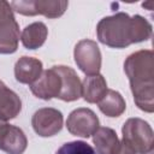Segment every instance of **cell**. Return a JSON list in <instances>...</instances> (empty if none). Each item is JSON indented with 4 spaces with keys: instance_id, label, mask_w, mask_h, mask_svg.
I'll return each mask as SVG.
<instances>
[{
    "instance_id": "1",
    "label": "cell",
    "mask_w": 154,
    "mask_h": 154,
    "mask_svg": "<svg viewBox=\"0 0 154 154\" xmlns=\"http://www.w3.org/2000/svg\"><path fill=\"white\" fill-rule=\"evenodd\" d=\"M97 38L111 48H125L132 43L148 40L152 36V25L140 14L130 17L118 12L102 18L96 26Z\"/></svg>"
},
{
    "instance_id": "2",
    "label": "cell",
    "mask_w": 154,
    "mask_h": 154,
    "mask_svg": "<svg viewBox=\"0 0 154 154\" xmlns=\"http://www.w3.org/2000/svg\"><path fill=\"white\" fill-rule=\"evenodd\" d=\"M136 106L148 113L154 111V54L141 49L130 54L124 61Z\"/></svg>"
},
{
    "instance_id": "3",
    "label": "cell",
    "mask_w": 154,
    "mask_h": 154,
    "mask_svg": "<svg viewBox=\"0 0 154 154\" xmlns=\"http://www.w3.org/2000/svg\"><path fill=\"white\" fill-rule=\"evenodd\" d=\"M122 142L140 154H149L154 148V135L150 125L141 118L128 119L122 129Z\"/></svg>"
},
{
    "instance_id": "4",
    "label": "cell",
    "mask_w": 154,
    "mask_h": 154,
    "mask_svg": "<svg viewBox=\"0 0 154 154\" xmlns=\"http://www.w3.org/2000/svg\"><path fill=\"white\" fill-rule=\"evenodd\" d=\"M19 25L10 2L0 0V54L14 53L19 42Z\"/></svg>"
},
{
    "instance_id": "5",
    "label": "cell",
    "mask_w": 154,
    "mask_h": 154,
    "mask_svg": "<svg viewBox=\"0 0 154 154\" xmlns=\"http://www.w3.org/2000/svg\"><path fill=\"white\" fill-rule=\"evenodd\" d=\"M12 11H16L24 16L42 14L47 18H58L64 14L69 6L67 1H53V0H26V1H12L10 2Z\"/></svg>"
},
{
    "instance_id": "6",
    "label": "cell",
    "mask_w": 154,
    "mask_h": 154,
    "mask_svg": "<svg viewBox=\"0 0 154 154\" xmlns=\"http://www.w3.org/2000/svg\"><path fill=\"white\" fill-rule=\"evenodd\" d=\"M73 57L77 66L87 76L97 75L101 70V52L99 46L93 40L79 41L73 51Z\"/></svg>"
},
{
    "instance_id": "7",
    "label": "cell",
    "mask_w": 154,
    "mask_h": 154,
    "mask_svg": "<svg viewBox=\"0 0 154 154\" xmlns=\"http://www.w3.org/2000/svg\"><path fill=\"white\" fill-rule=\"evenodd\" d=\"M66 128L70 134L88 138L99 129V118L90 108L73 109L66 120Z\"/></svg>"
},
{
    "instance_id": "8",
    "label": "cell",
    "mask_w": 154,
    "mask_h": 154,
    "mask_svg": "<svg viewBox=\"0 0 154 154\" xmlns=\"http://www.w3.org/2000/svg\"><path fill=\"white\" fill-rule=\"evenodd\" d=\"M31 125L34 131L41 137L54 136L63 128V114L52 107L40 108L34 113Z\"/></svg>"
},
{
    "instance_id": "9",
    "label": "cell",
    "mask_w": 154,
    "mask_h": 154,
    "mask_svg": "<svg viewBox=\"0 0 154 154\" xmlns=\"http://www.w3.org/2000/svg\"><path fill=\"white\" fill-rule=\"evenodd\" d=\"M61 81V89L58 95V99L63 101H75L82 96V83L76 71L69 66L59 65L53 66Z\"/></svg>"
},
{
    "instance_id": "10",
    "label": "cell",
    "mask_w": 154,
    "mask_h": 154,
    "mask_svg": "<svg viewBox=\"0 0 154 154\" xmlns=\"http://www.w3.org/2000/svg\"><path fill=\"white\" fill-rule=\"evenodd\" d=\"M30 89L36 97L51 100L53 97H58L61 89V81L57 71L52 67L42 71L41 76L32 84H30Z\"/></svg>"
},
{
    "instance_id": "11",
    "label": "cell",
    "mask_w": 154,
    "mask_h": 154,
    "mask_svg": "<svg viewBox=\"0 0 154 154\" xmlns=\"http://www.w3.org/2000/svg\"><path fill=\"white\" fill-rule=\"evenodd\" d=\"M42 73V63L32 57H22L14 65V77L19 83L32 84Z\"/></svg>"
},
{
    "instance_id": "12",
    "label": "cell",
    "mask_w": 154,
    "mask_h": 154,
    "mask_svg": "<svg viewBox=\"0 0 154 154\" xmlns=\"http://www.w3.org/2000/svg\"><path fill=\"white\" fill-rule=\"evenodd\" d=\"M20 109L22 101L19 96L0 81V119L5 122L13 119L19 114Z\"/></svg>"
},
{
    "instance_id": "13",
    "label": "cell",
    "mask_w": 154,
    "mask_h": 154,
    "mask_svg": "<svg viewBox=\"0 0 154 154\" xmlns=\"http://www.w3.org/2000/svg\"><path fill=\"white\" fill-rule=\"evenodd\" d=\"M93 142L97 154H117L120 147V141L116 131L106 126H99L93 135Z\"/></svg>"
},
{
    "instance_id": "14",
    "label": "cell",
    "mask_w": 154,
    "mask_h": 154,
    "mask_svg": "<svg viewBox=\"0 0 154 154\" xmlns=\"http://www.w3.org/2000/svg\"><path fill=\"white\" fill-rule=\"evenodd\" d=\"M107 91V82L100 73L87 76L82 82V96L89 103H97Z\"/></svg>"
},
{
    "instance_id": "15",
    "label": "cell",
    "mask_w": 154,
    "mask_h": 154,
    "mask_svg": "<svg viewBox=\"0 0 154 154\" xmlns=\"http://www.w3.org/2000/svg\"><path fill=\"white\" fill-rule=\"evenodd\" d=\"M47 35H48L47 26L42 22H34L23 29L20 34V41L25 48L36 49L45 43Z\"/></svg>"
},
{
    "instance_id": "16",
    "label": "cell",
    "mask_w": 154,
    "mask_h": 154,
    "mask_svg": "<svg viewBox=\"0 0 154 154\" xmlns=\"http://www.w3.org/2000/svg\"><path fill=\"white\" fill-rule=\"evenodd\" d=\"M28 140L22 129L10 125L7 132L5 134L0 149L6 152L7 154H23L26 149Z\"/></svg>"
},
{
    "instance_id": "17",
    "label": "cell",
    "mask_w": 154,
    "mask_h": 154,
    "mask_svg": "<svg viewBox=\"0 0 154 154\" xmlns=\"http://www.w3.org/2000/svg\"><path fill=\"white\" fill-rule=\"evenodd\" d=\"M97 103H99L100 111L105 116L112 117V118L122 116L126 107V103L123 96L113 89H107L106 94Z\"/></svg>"
},
{
    "instance_id": "18",
    "label": "cell",
    "mask_w": 154,
    "mask_h": 154,
    "mask_svg": "<svg viewBox=\"0 0 154 154\" xmlns=\"http://www.w3.org/2000/svg\"><path fill=\"white\" fill-rule=\"evenodd\" d=\"M55 154H96L91 146L83 141H72L64 143Z\"/></svg>"
},
{
    "instance_id": "19",
    "label": "cell",
    "mask_w": 154,
    "mask_h": 154,
    "mask_svg": "<svg viewBox=\"0 0 154 154\" xmlns=\"http://www.w3.org/2000/svg\"><path fill=\"white\" fill-rule=\"evenodd\" d=\"M117 154H140V153L135 152V150H134V149H131L129 146H126L125 143L120 142V147H119V149H118Z\"/></svg>"
},
{
    "instance_id": "20",
    "label": "cell",
    "mask_w": 154,
    "mask_h": 154,
    "mask_svg": "<svg viewBox=\"0 0 154 154\" xmlns=\"http://www.w3.org/2000/svg\"><path fill=\"white\" fill-rule=\"evenodd\" d=\"M8 126H10V124H7L5 120L0 119V146H1V142H2V138H4L5 134L7 132Z\"/></svg>"
},
{
    "instance_id": "21",
    "label": "cell",
    "mask_w": 154,
    "mask_h": 154,
    "mask_svg": "<svg viewBox=\"0 0 154 154\" xmlns=\"http://www.w3.org/2000/svg\"><path fill=\"white\" fill-rule=\"evenodd\" d=\"M142 6H143V7H148V10H152V8H153V6H154V2H153V1L143 2V4H142Z\"/></svg>"
}]
</instances>
